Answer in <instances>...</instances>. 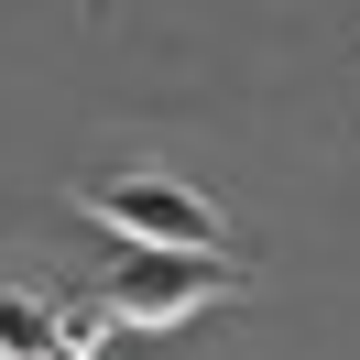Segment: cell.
Returning a JSON list of instances; mask_svg holds the SVG:
<instances>
[{"label":"cell","mask_w":360,"mask_h":360,"mask_svg":"<svg viewBox=\"0 0 360 360\" xmlns=\"http://www.w3.org/2000/svg\"><path fill=\"white\" fill-rule=\"evenodd\" d=\"M219 295H229V262L219 251H186V240H120V262H110L120 328H186Z\"/></svg>","instance_id":"obj_1"},{"label":"cell","mask_w":360,"mask_h":360,"mask_svg":"<svg viewBox=\"0 0 360 360\" xmlns=\"http://www.w3.org/2000/svg\"><path fill=\"white\" fill-rule=\"evenodd\" d=\"M66 349V316H44L11 273H0V360H55Z\"/></svg>","instance_id":"obj_3"},{"label":"cell","mask_w":360,"mask_h":360,"mask_svg":"<svg viewBox=\"0 0 360 360\" xmlns=\"http://www.w3.org/2000/svg\"><path fill=\"white\" fill-rule=\"evenodd\" d=\"M88 219L120 229V240H186V251H219L207 197H186L175 175H98V186H88Z\"/></svg>","instance_id":"obj_2"}]
</instances>
